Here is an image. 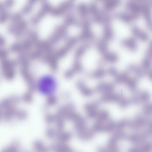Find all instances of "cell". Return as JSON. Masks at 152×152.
<instances>
[{
  "label": "cell",
  "mask_w": 152,
  "mask_h": 152,
  "mask_svg": "<svg viewBox=\"0 0 152 152\" xmlns=\"http://www.w3.org/2000/svg\"><path fill=\"white\" fill-rule=\"evenodd\" d=\"M66 13L52 11L45 8L31 23L34 29L30 31L34 43L46 47L62 33L67 20Z\"/></svg>",
  "instance_id": "cell-1"
},
{
  "label": "cell",
  "mask_w": 152,
  "mask_h": 152,
  "mask_svg": "<svg viewBox=\"0 0 152 152\" xmlns=\"http://www.w3.org/2000/svg\"><path fill=\"white\" fill-rule=\"evenodd\" d=\"M37 91L42 95L50 96L55 94L58 87V83L53 75L47 73L41 76L35 84Z\"/></svg>",
  "instance_id": "cell-2"
},
{
  "label": "cell",
  "mask_w": 152,
  "mask_h": 152,
  "mask_svg": "<svg viewBox=\"0 0 152 152\" xmlns=\"http://www.w3.org/2000/svg\"><path fill=\"white\" fill-rule=\"evenodd\" d=\"M16 62L4 59L1 62L0 68L1 73L6 80H11L15 77Z\"/></svg>",
  "instance_id": "cell-3"
},
{
  "label": "cell",
  "mask_w": 152,
  "mask_h": 152,
  "mask_svg": "<svg viewBox=\"0 0 152 152\" xmlns=\"http://www.w3.org/2000/svg\"><path fill=\"white\" fill-rule=\"evenodd\" d=\"M20 101V97L13 95L2 100L0 102V108L3 110L13 107H15Z\"/></svg>",
  "instance_id": "cell-4"
},
{
  "label": "cell",
  "mask_w": 152,
  "mask_h": 152,
  "mask_svg": "<svg viewBox=\"0 0 152 152\" xmlns=\"http://www.w3.org/2000/svg\"><path fill=\"white\" fill-rule=\"evenodd\" d=\"M49 148L54 152H74L71 148L64 143H54Z\"/></svg>",
  "instance_id": "cell-5"
},
{
  "label": "cell",
  "mask_w": 152,
  "mask_h": 152,
  "mask_svg": "<svg viewBox=\"0 0 152 152\" xmlns=\"http://www.w3.org/2000/svg\"><path fill=\"white\" fill-rule=\"evenodd\" d=\"M151 143H144L131 148L127 152H151Z\"/></svg>",
  "instance_id": "cell-6"
},
{
  "label": "cell",
  "mask_w": 152,
  "mask_h": 152,
  "mask_svg": "<svg viewBox=\"0 0 152 152\" xmlns=\"http://www.w3.org/2000/svg\"><path fill=\"white\" fill-rule=\"evenodd\" d=\"M94 133L92 129H89L86 128L77 132L78 137L80 140L84 141L91 140L93 137Z\"/></svg>",
  "instance_id": "cell-7"
},
{
  "label": "cell",
  "mask_w": 152,
  "mask_h": 152,
  "mask_svg": "<svg viewBox=\"0 0 152 152\" xmlns=\"http://www.w3.org/2000/svg\"><path fill=\"white\" fill-rule=\"evenodd\" d=\"M71 137L72 134L70 133L59 131L57 132L56 138L60 142L65 143L69 141Z\"/></svg>",
  "instance_id": "cell-8"
},
{
  "label": "cell",
  "mask_w": 152,
  "mask_h": 152,
  "mask_svg": "<svg viewBox=\"0 0 152 152\" xmlns=\"http://www.w3.org/2000/svg\"><path fill=\"white\" fill-rule=\"evenodd\" d=\"M17 110L15 107H13L4 110H2V117L6 120H10L15 116Z\"/></svg>",
  "instance_id": "cell-9"
},
{
  "label": "cell",
  "mask_w": 152,
  "mask_h": 152,
  "mask_svg": "<svg viewBox=\"0 0 152 152\" xmlns=\"http://www.w3.org/2000/svg\"><path fill=\"white\" fill-rule=\"evenodd\" d=\"M116 16L119 18L126 22H128L132 19H136L138 18V15L135 13L130 14L120 12L116 14Z\"/></svg>",
  "instance_id": "cell-10"
},
{
  "label": "cell",
  "mask_w": 152,
  "mask_h": 152,
  "mask_svg": "<svg viewBox=\"0 0 152 152\" xmlns=\"http://www.w3.org/2000/svg\"><path fill=\"white\" fill-rule=\"evenodd\" d=\"M34 149L37 152H49L50 150L45 146L40 140L36 141L34 144Z\"/></svg>",
  "instance_id": "cell-11"
},
{
  "label": "cell",
  "mask_w": 152,
  "mask_h": 152,
  "mask_svg": "<svg viewBox=\"0 0 152 152\" xmlns=\"http://www.w3.org/2000/svg\"><path fill=\"white\" fill-rule=\"evenodd\" d=\"M133 33L136 36L143 40H147L148 38V35L145 32L141 30L137 26H134L132 28Z\"/></svg>",
  "instance_id": "cell-12"
},
{
  "label": "cell",
  "mask_w": 152,
  "mask_h": 152,
  "mask_svg": "<svg viewBox=\"0 0 152 152\" xmlns=\"http://www.w3.org/2000/svg\"><path fill=\"white\" fill-rule=\"evenodd\" d=\"M122 44L131 49L135 50L137 47V45L135 40L132 38L124 39L122 41Z\"/></svg>",
  "instance_id": "cell-13"
},
{
  "label": "cell",
  "mask_w": 152,
  "mask_h": 152,
  "mask_svg": "<svg viewBox=\"0 0 152 152\" xmlns=\"http://www.w3.org/2000/svg\"><path fill=\"white\" fill-rule=\"evenodd\" d=\"M104 59L110 62H114L118 58L117 55L115 53L107 52L104 54Z\"/></svg>",
  "instance_id": "cell-14"
},
{
  "label": "cell",
  "mask_w": 152,
  "mask_h": 152,
  "mask_svg": "<svg viewBox=\"0 0 152 152\" xmlns=\"http://www.w3.org/2000/svg\"><path fill=\"white\" fill-rule=\"evenodd\" d=\"M118 0H107L104 3V6L107 9H110L116 7L119 3Z\"/></svg>",
  "instance_id": "cell-15"
},
{
  "label": "cell",
  "mask_w": 152,
  "mask_h": 152,
  "mask_svg": "<svg viewBox=\"0 0 152 152\" xmlns=\"http://www.w3.org/2000/svg\"><path fill=\"white\" fill-rule=\"evenodd\" d=\"M106 40L104 39L100 41L98 45V49L99 51L104 54L107 52V47Z\"/></svg>",
  "instance_id": "cell-16"
},
{
  "label": "cell",
  "mask_w": 152,
  "mask_h": 152,
  "mask_svg": "<svg viewBox=\"0 0 152 152\" xmlns=\"http://www.w3.org/2000/svg\"><path fill=\"white\" fill-rule=\"evenodd\" d=\"M104 32L105 40L110 39L112 37L113 32L111 27L109 25H107L105 26Z\"/></svg>",
  "instance_id": "cell-17"
},
{
  "label": "cell",
  "mask_w": 152,
  "mask_h": 152,
  "mask_svg": "<svg viewBox=\"0 0 152 152\" xmlns=\"http://www.w3.org/2000/svg\"><path fill=\"white\" fill-rule=\"evenodd\" d=\"M26 111L21 109L17 110L15 117L20 119H23L26 118Z\"/></svg>",
  "instance_id": "cell-18"
},
{
  "label": "cell",
  "mask_w": 152,
  "mask_h": 152,
  "mask_svg": "<svg viewBox=\"0 0 152 152\" xmlns=\"http://www.w3.org/2000/svg\"><path fill=\"white\" fill-rule=\"evenodd\" d=\"M57 132L53 129H48L46 132L47 136L49 138L53 139L56 137Z\"/></svg>",
  "instance_id": "cell-19"
},
{
  "label": "cell",
  "mask_w": 152,
  "mask_h": 152,
  "mask_svg": "<svg viewBox=\"0 0 152 152\" xmlns=\"http://www.w3.org/2000/svg\"><path fill=\"white\" fill-rule=\"evenodd\" d=\"M30 94L28 92L25 93L22 97V100L25 102H29L30 99Z\"/></svg>",
  "instance_id": "cell-20"
},
{
  "label": "cell",
  "mask_w": 152,
  "mask_h": 152,
  "mask_svg": "<svg viewBox=\"0 0 152 152\" xmlns=\"http://www.w3.org/2000/svg\"><path fill=\"white\" fill-rule=\"evenodd\" d=\"M5 42L4 39L0 36V46H2L4 44Z\"/></svg>",
  "instance_id": "cell-21"
},
{
  "label": "cell",
  "mask_w": 152,
  "mask_h": 152,
  "mask_svg": "<svg viewBox=\"0 0 152 152\" xmlns=\"http://www.w3.org/2000/svg\"><path fill=\"white\" fill-rule=\"evenodd\" d=\"M2 117V110L0 108V119Z\"/></svg>",
  "instance_id": "cell-22"
}]
</instances>
